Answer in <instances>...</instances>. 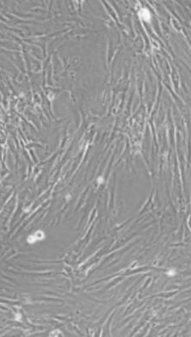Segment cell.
Returning a JSON list of instances; mask_svg holds the SVG:
<instances>
[{
	"label": "cell",
	"instance_id": "1",
	"mask_svg": "<svg viewBox=\"0 0 191 337\" xmlns=\"http://www.w3.org/2000/svg\"><path fill=\"white\" fill-rule=\"evenodd\" d=\"M44 238H45V235H44V233L42 232V230H38V231H36L34 235L29 236V238H28V240H30V241H29V243H34L39 241V240H42V239H43Z\"/></svg>",
	"mask_w": 191,
	"mask_h": 337
},
{
	"label": "cell",
	"instance_id": "2",
	"mask_svg": "<svg viewBox=\"0 0 191 337\" xmlns=\"http://www.w3.org/2000/svg\"><path fill=\"white\" fill-rule=\"evenodd\" d=\"M139 15H140V16L144 21L148 22V21L151 20V14H150V12L148 11L147 10H145V9H142L141 11H140V13H139Z\"/></svg>",
	"mask_w": 191,
	"mask_h": 337
}]
</instances>
